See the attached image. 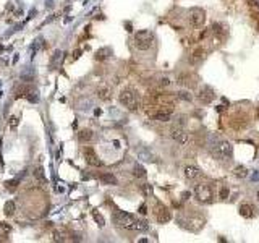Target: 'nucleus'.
I'll use <instances>...</instances> for the list:
<instances>
[{
	"label": "nucleus",
	"instance_id": "1",
	"mask_svg": "<svg viewBox=\"0 0 259 243\" xmlns=\"http://www.w3.org/2000/svg\"><path fill=\"white\" fill-rule=\"evenodd\" d=\"M112 219H114L115 225H118L122 229H126V230H148L149 229L146 220L136 219L133 214H128L125 211H115Z\"/></svg>",
	"mask_w": 259,
	"mask_h": 243
},
{
	"label": "nucleus",
	"instance_id": "2",
	"mask_svg": "<svg viewBox=\"0 0 259 243\" xmlns=\"http://www.w3.org/2000/svg\"><path fill=\"white\" fill-rule=\"evenodd\" d=\"M118 101L123 107H126L128 110H138L139 105H141V99H139V94L131 88H125L118 96Z\"/></svg>",
	"mask_w": 259,
	"mask_h": 243
},
{
	"label": "nucleus",
	"instance_id": "3",
	"mask_svg": "<svg viewBox=\"0 0 259 243\" xmlns=\"http://www.w3.org/2000/svg\"><path fill=\"white\" fill-rule=\"evenodd\" d=\"M211 154L217 161H232L233 156V146L228 141H219L211 148Z\"/></svg>",
	"mask_w": 259,
	"mask_h": 243
},
{
	"label": "nucleus",
	"instance_id": "4",
	"mask_svg": "<svg viewBox=\"0 0 259 243\" xmlns=\"http://www.w3.org/2000/svg\"><path fill=\"white\" fill-rule=\"evenodd\" d=\"M154 44V34L151 31H138L134 34V47L138 50H149Z\"/></svg>",
	"mask_w": 259,
	"mask_h": 243
},
{
	"label": "nucleus",
	"instance_id": "5",
	"mask_svg": "<svg viewBox=\"0 0 259 243\" xmlns=\"http://www.w3.org/2000/svg\"><path fill=\"white\" fill-rule=\"evenodd\" d=\"M194 195H196V198H198V201H199V203H204V204H209V203H212V198H214L212 188H211V185H207V183L196 185Z\"/></svg>",
	"mask_w": 259,
	"mask_h": 243
},
{
	"label": "nucleus",
	"instance_id": "6",
	"mask_svg": "<svg viewBox=\"0 0 259 243\" xmlns=\"http://www.w3.org/2000/svg\"><path fill=\"white\" fill-rule=\"evenodd\" d=\"M188 21L193 28H201L206 21V12L202 8H198V7L191 8L190 13H188Z\"/></svg>",
	"mask_w": 259,
	"mask_h": 243
},
{
	"label": "nucleus",
	"instance_id": "7",
	"mask_svg": "<svg viewBox=\"0 0 259 243\" xmlns=\"http://www.w3.org/2000/svg\"><path fill=\"white\" fill-rule=\"evenodd\" d=\"M216 99V91L211 86H202L198 93V101L202 105H209L212 101Z\"/></svg>",
	"mask_w": 259,
	"mask_h": 243
},
{
	"label": "nucleus",
	"instance_id": "8",
	"mask_svg": "<svg viewBox=\"0 0 259 243\" xmlns=\"http://www.w3.org/2000/svg\"><path fill=\"white\" fill-rule=\"evenodd\" d=\"M177 84L185 88H194L196 86V76L190 71H183L177 75Z\"/></svg>",
	"mask_w": 259,
	"mask_h": 243
},
{
	"label": "nucleus",
	"instance_id": "9",
	"mask_svg": "<svg viewBox=\"0 0 259 243\" xmlns=\"http://www.w3.org/2000/svg\"><path fill=\"white\" fill-rule=\"evenodd\" d=\"M156 219H157V222L159 224H167V222H170V219H172V212H170V209L168 207H165L164 204H157L156 206Z\"/></svg>",
	"mask_w": 259,
	"mask_h": 243
},
{
	"label": "nucleus",
	"instance_id": "10",
	"mask_svg": "<svg viewBox=\"0 0 259 243\" xmlns=\"http://www.w3.org/2000/svg\"><path fill=\"white\" fill-rule=\"evenodd\" d=\"M211 31L214 34V41L217 39V41H220V44H222V41H225V37L228 34V29L223 23H214L211 26Z\"/></svg>",
	"mask_w": 259,
	"mask_h": 243
},
{
	"label": "nucleus",
	"instance_id": "11",
	"mask_svg": "<svg viewBox=\"0 0 259 243\" xmlns=\"http://www.w3.org/2000/svg\"><path fill=\"white\" fill-rule=\"evenodd\" d=\"M83 154H84V159H86V162L89 164V165H92V167H102V165H104L102 161L97 157V154L94 152L92 148H84V149H83Z\"/></svg>",
	"mask_w": 259,
	"mask_h": 243
},
{
	"label": "nucleus",
	"instance_id": "12",
	"mask_svg": "<svg viewBox=\"0 0 259 243\" xmlns=\"http://www.w3.org/2000/svg\"><path fill=\"white\" fill-rule=\"evenodd\" d=\"M204 57H206V50L202 47H198V49H194L193 54L190 55V63L191 65H198V63H201V62L204 60Z\"/></svg>",
	"mask_w": 259,
	"mask_h": 243
},
{
	"label": "nucleus",
	"instance_id": "13",
	"mask_svg": "<svg viewBox=\"0 0 259 243\" xmlns=\"http://www.w3.org/2000/svg\"><path fill=\"white\" fill-rule=\"evenodd\" d=\"M238 211H240V216H243L246 219H251V217L256 216V207H253L251 204H248V203H243Z\"/></svg>",
	"mask_w": 259,
	"mask_h": 243
},
{
	"label": "nucleus",
	"instance_id": "14",
	"mask_svg": "<svg viewBox=\"0 0 259 243\" xmlns=\"http://www.w3.org/2000/svg\"><path fill=\"white\" fill-rule=\"evenodd\" d=\"M201 175V170L198 167H194V165H186L185 167V177H186L188 180H194V178H198Z\"/></svg>",
	"mask_w": 259,
	"mask_h": 243
},
{
	"label": "nucleus",
	"instance_id": "15",
	"mask_svg": "<svg viewBox=\"0 0 259 243\" xmlns=\"http://www.w3.org/2000/svg\"><path fill=\"white\" fill-rule=\"evenodd\" d=\"M97 97L100 101H110L112 99V89L109 86H100L97 89Z\"/></svg>",
	"mask_w": 259,
	"mask_h": 243
},
{
	"label": "nucleus",
	"instance_id": "16",
	"mask_svg": "<svg viewBox=\"0 0 259 243\" xmlns=\"http://www.w3.org/2000/svg\"><path fill=\"white\" fill-rule=\"evenodd\" d=\"M99 180L102 183H105V185H117L118 182H117V177L114 173H100L99 175Z\"/></svg>",
	"mask_w": 259,
	"mask_h": 243
},
{
	"label": "nucleus",
	"instance_id": "17",
	"mask_svg": "<svg viewBox=\"0 0 259 243\" xmlns=\"http://www.w3.org/2000/svg\"><path fill=\"white\" fill-rule=\"evenodd\" d=\"M78 138H80V141H83V143H88V141H91L94 138V133L92 130H81L80 133H78Z\"/></svg>",
	"mask_w": 259,
	"mask_h": 243
},
{
	"label": "nucleus",
	"instance_id": "18",
	"mask_svg": "<svg viewBox=\"0 0 259 243\" xmlns=\"http://www.w3.org/2000/svg\"><path fill=\"white\" fill-rule=\"evenodd\" d=\"M233 173H235L236 178H246V177H248V169H246L245 165H236L235 170H233Z\"/></svg>",
	"mask_w": 259,
	"mask_h": 243
},
{
	"label": "nucleus",
	"instance_id": "19",
	"mask_svg": "<svg viewBox=\"0 0 259 243\" xmlns=\"http://www.w3.org/2000/svg\"><path fill=\"white\" fill-rule=\"evenodd\" d=\"M133 175H134V177H138V178H144V177H146L144 167L139 165V164H134V167H133Z\"/></svg>",
	"mask_w": 259,
	"mask_h": 243
},
{
	"label": "nucleus",
	"instance_id": "20",
	"mask_svg": "<svg viewBox=\"0 0 259 243\" xmlns=\"http://www.w3.org/2000/svg\"><path fill=\"white\" fill-rule=\"evenodd\" d=\"M31 86H20V88H16V91H15V99H18V97H23V96H26L28 93L31 91Z\"/></svg>",
	"mask_w": 259,
	"mask_h": 243
},
{
	"label": "nucleus",
	"instance_id": "21",
	"mask_svg": "<svg viewBox=\"0 0 259 243\" xmlns=\"http://www.w3.org/2000/svg\"><path fill=\"white\" fill-rule=\"evenodd\" d=\"M250 8H251V15H253V18L259 20V3L256 2V0H250Z\"/></svg>",
	"mask_w": 259,
	"mask_h": 243
},
{
	"label": "nucleus",
	"instance_id": "22",
	"mask_svg": "<svg viewBox=\"0 0 259 243\" xmlns=\"http://www.w3.org/2000/svg\"><path fill=\"white\" fill-rule=\"evenodd\" d=\"M24 97H26L28 101H29V102H32V104H36V102H37V101H39V94H37V91H36V89H31V91H29V93H28V94L24 96Z\"/></svg>",
	"mask_w": 259,
	"mask_h": 243
},
{
	"label": "nucleus",
	"instance_id": "23",
	"mask_svg": "<svg viewBox=\"0 0 259 243\" xmlns=\"http://www.w3.org/2000/svg\"><path fill=\"white\" fill-rule=\"evenodd\" d=\"M15 203L13 201H7L5 203V207H3V211H5V214L7 216H13V212H15Z\"/></svg>",
	"mask_w": 259,
	"mask_h": 243
},
{
	"label": "nucleus",
	"instance_id": "24",
	"mask_svg": "<svg viewBox=\"0 0 259 243\" xmlns=\"http://www.w3.org/2000/svg\"><path fill=\"white\" fill-rule=\"evenodd\" d=\"M109 54H110V49H100V50H97V54H96V60H105L109 57Z\"/></svg>",
	"mask_w": 259,
	"mask_h": 243
},
{
	"label": "nucleus",
	"instance_id": "25",
	"mask_svg": "<svg viewBox=\"0 0 259 243\" xmlns=\"http://www.w3.org/2000/svg\"><path fill=\"white\" fill-rule=\"evenodd\" d=\"M177 97H180L182 101H186V102L193 101V96L190 94V91H180V93H177Z\"/></svg>",
	"mask_w": 259,
	"mask_h": 243
},
{
	"label": "nucleus",
	"instance_id": "26",
	"mask_svg": "<svg viewBox=\"0 0 259 243\" xmlns=\"http://www.w3.org/2000/svg\"><path fill=\"white\" fill-rule=\"evenodd\" d=\"M175 141H177L178 144H186V143H188V133L183 130V131H182V133H180L178 136L175 138Z\"/></svg>",
	"mask_w": 259,
	"mask_h": 243
},
{
	"label": "nucleus",
	"instance_id": "27",
	"mask_svg": "<svg viewBox=\"0 0 259 243\" xmlns=\"http://www.w3.org/2000/svg\"><path fill=\"white\" fill-rule=\"evenodd\" d=\"M92 217H94V220H96V222H97V225H99V227H104V225H105V220H104V217L100 216V214H99L97 211H96V209L92 211Z\"/></svg>",
	"mask_w": 259,
	"mask_h": 243
},
{
	"label": "nucleus",
	"instance_id": "28",
	"mask_svg": "<svg viewBox=\"0 0 259 243\" xmlns=\"http://www.w3.org/2000/svg\"><path fill=\"white\" fill-rule=\"evenodd\" d=\"M34 177L39 180V182H42V183L47 182V180H46V175H44V170H42L41 167H37L36 170H34Z\"/></svg>",
	"mask_w": 259,
	"mask_h": 243
},
{
	"label": "nucleus",
	"instance_id": "29",
	"mask_svg": "<svg viewBox=\"0 0 259 243\" xmlns=\"http://www.w3.org/2000/svg\"><path fill=\"white\" fill-rule=\"evenodd\" d=\"M228 195H230L228 186H220V191H219V198H220V199H227Z\"/></svg>",
	"mask_w": 259,
	"mask_h": 243
},
{
	"label": "nucleus",
	"instance_id": "30",
	"mask_svg": "<svg viewBox=\"0 0 259 243\" xmlns=\"http://www.w3.org/2000/svg\"><path fill=\"white\" fill-rule=\"evenodd\" d=\"M21 78H23L24 81H29V80H32V78H34V71H32V70H29V71H24V73H23V76H21Z\"/></svg>",
	"mask_w": 259,
	"mask_h": 243
},
{
	"label": "nucleus",
	"instance_id": "31",
	"mask_svg": "<svg viewBox=\"0 0 259 243\" xmlns=\"http://www.w3.org/2000/svg\"><path fill=\"white\" fill-rule=\"evenodd\" d=\"M10 120H12V122H10V128H12V130H16V127H18V118H16V117H12Z\"/></svg>",
	"mask_w": 259,
	"mask_h": 243
},
{
	"label": "nucleus",
	"instance_id": "32",
	"mask_svg": "<svg viewBox=\"0 0 259 243\" xmlns=\"http://www.w3.org/2000/svg\"><path fill=\"white\" fill-rule=\"evenodd\" d=\"M160 86H164V88L170 86V80H168V78H162V80H160Z\"/></svg>",
	"mask_w": 259,
	"mask_h": 243
},
{
	"label": "nucleus",
	"instance_id": "33",
	"mask_svg": "<svg viewBox=\"0 0 259 243\" xmlns=\"http://www.w3.org/2000/svg\"><path fill=\"white\" fill-rule=\"evenodd\" d=\"M146 212H148V207H146V204H141V206H139V214H143V216H144Z\"/></svg>",
	"mask_w": 259,
	"mask_h": 243
},
{
	"label": "nucleus",
	"instance_id": "34",
	"mask_svg": "<svg viewBox=\"0 0 259 243\" xmlns=\"http://www.w3.org/2000/svg\"><path fill=\"white\" fill-rule=\"evenodd\" d=\"M54 240H57V241H62V237L57 234V232H55V234H54Z\"/></svg>",
	"mask_w": 259,
	"mask_h": 243
},
{
	"label": "nucleus",
	"instance_id": "35",
	"mask_svg": "<svg viewBox=\"0 0 259 243\" xmlns=\"http://www.w3.org/2000/svg\"><path fill=\"white\" fill-rule=\"evenodd\" d=\"M80 55H81V50H76V52L73 54V59H78V57H80Z\"/></svg>",
	"mask_w": 259,
	"mask_h": 243
},
{
	"label": "nucleus",
	"instance_id": "36",
	"mask_svg": "<svg viewBox=\"0 0 259 243\" xmlns=\"http://www.w3.org/2000/svg\"><path fill=\"white\" fill-rule=\"evenodd\" d=\"M254 180H256V182L259 180V172H256L254 175H253V182H254Z\"/></svg>",
	"mask_w": 259,
	"mask_h": 243
},
{
	"label": "nucleus",
	"instance_id": "37",
	"mask_svg": "<svg viewBox=\"0 0 259 243\" xmlns=\"http://www.w3.org/2000/svg\"><path fill=\"white\" fill-rule=\"evenodd\" d=\"M257 199H259V191H257Z\"/></svg>",
	"mask_w": 259,
	"mask_h": 243
}]
</instances>
